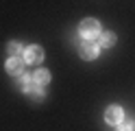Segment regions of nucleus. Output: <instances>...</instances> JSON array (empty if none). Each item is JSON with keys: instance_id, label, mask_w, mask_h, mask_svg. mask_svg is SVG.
I'll list each match as a JSON object with an SVG mask.
<instances>
[{"instance_id": "obj_1", "label": "nucleus", "mask_w": 135, "mask_h": 131, "mask_svg": "<svg viewBox=\"0 0 135 131\" xmlns=\"http://www.w3.org/2000/svg\"><path fill=\"white\" fill-rule=\"evenodd\" d=\"M44 59V48L41 46H28L24 50V64H41Z\"/></svg>"}, {"instance_id": "obj_2", "label": "nucleus", "mask_w": 135, "mask_h": 131, "mask_svg": "<svg viewBox=\"0 0 135 131\" xmlns=\"http://www.w3.org/2000/svg\"><path fill=\"white\" fill-rule=\"evenodd\" d=\"M98 33H100V24L96 20L87 17V20L81 22V35H85V37H96Z\"/></svg>"}, {"instance_id": "obj_3", "label": "nucleus", "mask_w": 135, "mask_h": 131, "mask_svg": "<svg viewBox=\"0 0 135 131\" xmlns=\"http://www.w3.org/2000/svg\"><path fill=\"white\" fill-rule=\"evenodd\" d=\"M105 120L109 122V125H122L124 114H122V109L118 107V105H111V107L105 111Z\"/></svg>"}, {"instance_id": "obj_4", "label": "nucleus", "mask_w": 135, "mask_h": 131, "mask_svg": "<svg viewBox=\"0 0 135 131\" xmlns=\"http://www.w3.org/2000/svg\"><path fill=\"white\" fill-rule=\"evenodd\" d=\"M7 72L13 74V76H22L24 74V59L11 57L9 61H7Z\"/></svg>"}, {"instance_id": "obj_5", "label": "nucleus", "mask_w": 135, "mask_h": 131, "mask_svg": "<svg viewBox=\"0 0 135 131\" xmlns=\"http://www.w3.org/2000/svg\"><path fill=\"white\" fill-rule=\"evenodd\" d=\"M81 55H83V59H94V57H98V44L85 42V44L81 46Z\"/></svg>"}, {"instance_id": "obj_6", "label": "nucleus", "mask_w": 135, "mask_h": 131, "mask_svg": "<svg viewBox=\"0 0 135 131\" xmlns=\"http://www.w3.org/2000/svg\"><path fill=\"white\" fill-rule=\"evenodd\" d=\"M33 79H35V83H37V85H46V83L50 81V72H48V70H37Z\"/></svg>"}, {"instance_id": "obj_7", "label": "nucleus", "mask_w": 135, "mask_h": 131, "mask_svg": "<svg viewBox=\"0 0 135 131\" xmlns=\"http://www.w3.org/2000/svg\"><path fill=\"white\" fill-rule=\"evenodd\" d=\"M113 44H115V35L113 33H103V37H100V46L109 48V46H113Z\"/></svg>"}, {"instance_id": "obj_8", "label": "nucleus", "mask_w": 135, "mask_h": 131, "mask_svg": "<svg viewBox=\"0 0 135 131\" xmlns=\"http://www.w3.org/2000/svg\"><path fill=\"white\" fill-rule=\"evenodd\" d=\"M7 52H9L11 57H20L22 55V46H20V44H15V42H11L9 46H7Z\"/></svg>"}, {"instance_id": "obj_9", "label": "nucleus", "mask_w": 135, "mask_h": 131, "mask_svg": "<svg viewBox=\"0 0 135 131\" xmlns=\"http://www.w3.org/2000/svg\"><path fill=\"white\" fill-rule=\"evenodd\" d=\"M28 96H31L33 101H41V98H44V94H41V90H39V87H35V90H33Z\"/></svg>"}, {"instance_id": "obj_10", "label": "nucleus", "mask_w": 135, "mask_h": 131, "mask_svg": "<svg viewBox=\"0 0 135 131\" xmlns=\"http://www.w3.org/2000/svg\"><path fill=\"white\" fill-rule=\"evenodd\" d=\"M118 131H131V122H122V125L118 127Z\"/></svg>"}]
</instances>
